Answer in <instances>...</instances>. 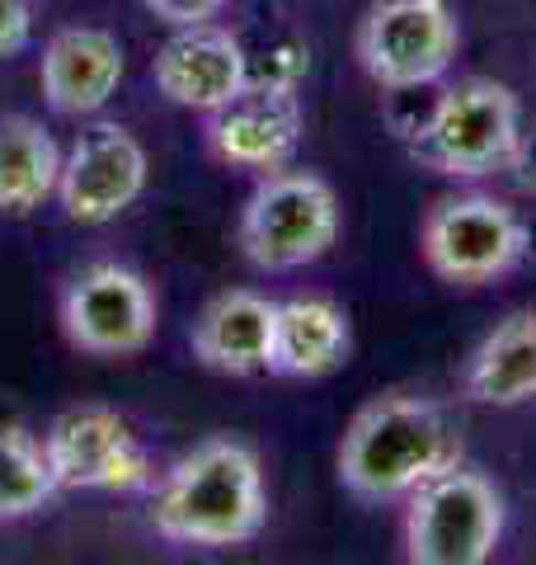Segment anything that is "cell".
I'll list each match as a JSON object with an SVG mask.
<instances>
[{
  "instance_id": "cell-9",
  "label": "cell",
  "mask_w": 536,
  "mask_h": 565,
  "mask_svg": "<svg viewBox=\"0 0 536 565\" xmlns=\"http://www.w3.org/2000/svg\"><path fill=\"white\" fill-rule=\"evenodd\" d=\"M43 452L57 490H147L151 452L109 405H76L47 424Z\"/></svg>"
},
{
  "instance_id": "cell-11",
  "label": "cell",
  "mask_w": 536,
  "mask_h": 565,
  "mask_svg": "<svg viewBox=\"0 0 536 565\" xmlns=\"http://www.w3.org/2000/svg\"><path fill=\"white\" fill-rule=\"evenodd\" d=\"M307 132V109L297 90H274V85H245V90L207 114V151L222 166L274 174L288 170V161Z\"/></svg>"
},
{
  "instance_id": "cell-7",
  "label": "cell",
  "mask_w": 536,
  "mask_h": 565,
  "mask_svg": "<svg viewBox=\"0 0 536 565\" xmlns=\"http://www.w3.org/2000/svg\"><path fill=\"white\" fill-rule=\"evenodd\" d=\"M357 66L390 95L442 81L461 52V24L447 0H377L357 24Z\"/></svg>"
},
{
  "instance_id": "cell-19",
  "label": "cell",
  "mask_w": 536,
  "mask_h": 565,
  "mask_svg": "<svg viewBox=\"0 0 536 565\" xmlns=\"http://www.w3.org/2000/svg\"><path fill=\"white\" fill-rule=\"evenodd\" d=\"M245 71H249V85H274V90H301L311 71V47L307 39L297 33H282L268 47L259 52H245Z\"/></svg>"
},
{
  "instance_id": "cell-12",
  "label": "cell",
  "mask_w": 536,
  "mask_h": 565,
  "mask_svg": "<svg viewBox=\"0 0 536 565\" xmlns=\"http://www.w3.org/2000/svg\"><path fill=\"white\" fill-rule=\"evenodd\" d=\"M156 90L179 109L212 114L236 99L249 85L245 43L222 24H189L174 29L165 47L156 52Z\"/></svg>"
},
{
  "instance_id": "cell-21",
  "label": "cell",
  "mask_w": 536,
  "mask_h": 565,
  "mask_svg": "<svg viewBox=\"0 0 536 565\" xmlns=\"http://www.w3.org/2000/svg\"><path fill=\"white\" fill-rule=\"evenodd\" d=\"M33 39V0H0V57L24 52Z\"/></svg>"
},
{
  "instance_id": "cell-5",
  "label": "cell",
  "mask_w": 536,
  "mask_h": 565,
  "mask_svg": "<svg viewBox=\"0 0 536 565\" xmlns=\"http://www.w3.org/2000/svg\"><path fill=\"white\" fill-rule=\"evenodd\" d=\"M527 222L494 193H452L428 207L419 255L452 288H490L527 259Z\"/></svg>"
},
{
  "instance_id": "cell-17",
  "label": "cell",
  "mask_w": 536,
  "mask_h": 565,
  "mask_svg": "<svg viewBox=\"0 0 536 565\" xmlns=\"http://www.w3.org/2000/svg\"><path fill=\"white\" fill-rule=\"evenodd\" d=\"M62 180V151L39 118H0V212L29 217L43 207Z\"/></svg>"
},
{
  "instance_id": "cell-13",
  "label": "cell",
  "mask_w": 536,
  "mask_h": 565,
  "mask_svg": "<svg viewBox=\"0 0 536 565\" xmlns=\"http://www.w3.org/2000/svg\"><path fill=\"white\" fill-rule=\"evenodd\" d=\"M122 66L128 62H122L118 33L95 24L57 29L43 43V62H39V85H43L47 109L62 118L99 114L118 95Z\"/></svg>"
},
{
  "instance_id": "cell-6",
  "label": "cell",
  "mask_w": 536,
  "mask_h": 565,
  "mask_svg": "<svg viewBox=\"0 0 536 565\" xmlns=\"http://www.w3.org/2000/svg\"><path fill=\"white\" fill-rule=\"evenodd\" d=\"M499 542H504V494L480 471L452 467L409 494V565H490Z\"/></svg>"
},
{
  "instance_id": "cell-15",
  "label": "cell",
  "mask_w": 536,
  "mask_h": 565,
  "mask_svg": "<svg viewBox=\"0 0 536 565\" xmlns=\"http://www.w3.org/2000/svg\"><path fill=\"white\" fill-rule=\"evenodd\" d=\"M349 353H353V326L339 302H330V297H288V302H278L274 367L268 373L315 382L339 373L349 363Z\"/></svg>"
},
{
  "instance_id": "cell-2",
  "label": "cell",
  "mask_w": 536,
  "mask_h": 565,
  "mask_svg": "<svg viewBox=\"0 0 536 565\" xmlns=\"http://www.w3.org/2000/svg\"><path fill=\"white\" fill-rule=\"evenodd\" d=\"M268 523L259 457L236 438H207L165 471L151 500V527L174 546H245Z\"/></svg>"
},
{
  "instance_id": "cell-1",
  "label": "cell",
  "mask_w": 536,
  "mask_h": 565,
  "mask_svg": "<svg viewBox=\"0 0 536 565\" xmlns=\"http://www.w3.org/2000/svg\"><path fill=\"white\" fill-rule=\"evenodd\" d=\"M461 462V438L442 405L390 392L367 401L339 438V486L363 504L409 500Z\"/></svg>"
},
{
  "instance_id": "cell-4",
  "label": "cell",
  "mask_w": 536,
  "mask_h": 565,
  "mask_svg": "<svg viewBox=\"0 0 536 565\" xmlns=\"http://www.w3.org/2000/svg\"><path fill=\"white\" fill-rule=\"evenodd\" d=\"M339 226L344 212L330 180L311 170H274L240 212V250L264 274H292L334 250Z\"/></svg>"
},
{
  "instance_id": "cell-14",
  "label": "cell",
  "mask_w": 536,
  "mask_h": 565,
  "mask_svg": "<svg viewBox=\"0 0 536 565\" xmlns=\"http://www.w3.org/2000/svg\"><path fill=\"white\" fill-rule=\"evenodd\" d=\"M274 330L278 302L249 288H231L212 297L193 321V359L226 377H259L274 367Z\"/></svg>"
},
{
  "instance_id": "cell-8",
  "label": "cell",
  "mask_w": 536,
  "mask_h": 565,
  "mask_svg": "<svg viewBox=\"0 0 536 565\" xmlns=\"http://www.w3.org/2000/svg\"><path fill=\"white\" fill-rule=\"evenodd\" d=\"M62 330L81 353L132 359L156 340V292L128 264L95 259L62 288Z\"/></svg>"
},
{
  "instance_id": "cell-3",
  "label": "cell",
  "mask_w": 536,
  "mask_h": 565,
  "mask_svg": "<svg viewBox=\"0 0 536 565\" xmlns=\"http://www.w3.org/2000/svg\"><path fill=\"white\" fill-rule=\"evenodd\" d=\"M523 109L504 81L467 76L447 90L415 137V156L447 180H485L513 166Z\"/></svg>"
},
{
  "instance_id": "cell-18",
  "label": "cell",
  "mask_w": 536,
  "mask_h": 565,
  "mask_svg": "<svg viewBox=\"0 0 536 565\" xmlns=\"http://www.w3.org/2000/svg\"><path fill=\"white\" fill-rule=\"evenodd\" d=\"M52 500H57V481L43 444L20 424L0 419V523L43 514Z\"/></svg>"
},
{
  "instance_id": "cell-10",
  "label": "cell",
  "mask_w": 536,
  "mask_h": 565,
  "mask_svg": "<svg viewBox=\"0 0 536 565\" xmlns=\"http://www.w3.org/2000/svg\"><path fill=\"white\" fill-rule=\"evenodd\" d=\"M147 174H151L147 147L122 122H95L62 156L57 203L66 222L109 226L147 193Z\"/></svg>"
},
{
  "instance_id": "cell-16",
  "label": "cell",
  "mask_w": 536,
  "mask_h": 565,
  "mask_svg": "<svg viewBox=\"0 0 536 565\" xmlns=\"http://www.w3.org/2000/svg\"><path fill=\"white\" fill-rule=\"evenodd\" d=\"M461 392L475 405H523L536 401V311H513L475 344L461 373Z\"/></svg>"
},
{
  "instance_id": "cell-20",
  "label": "cell",
  "mask_w": 536,
  "mask_h": 565,
  "mask_svg": "<svg viewBox=\"0 0 536 565\" xmlns=\"http://www.w3.org/2000/svg\"><path fill=\"white\" fill-rule=\"evenodd\" d=\"M156 20H165L170 29H189V24H212L231 0H141Z\"/></svg>"
},
{
  "instance_id": "cell-22",
  "label": "cell",
  "mask_w": 536,
  "mask_h": 565,
  "mask_svg": "<svg viewBox=\"0 0 536 565\" xmlns=\"http://www.w3.org/2000/svg\"><path fill=\"white\" fill-rule=\"evenodd\" d=\"M508 170H517V184H523L527 193H536V132H523V141H517V156H513Z\"/></svg>"
}]
</instances>
